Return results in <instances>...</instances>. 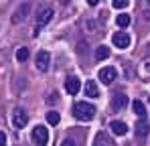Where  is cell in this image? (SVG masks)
Segmentation results:
<instances>
[{
    "instance_id": "6da1fadb",
    "label": "cell",
    "mask_w": 150,
    "mask_h": 146,
    "mask_svg": "<svg viewBox=\"0 0 150 146\" xmlns=\"http://www.w3.org/2000/svg\"><path fill=\"white\" fill-rule=\"evenodd\" d=\"M73 116L79 122H89L93 116H96V108L87 101H77L73 106Z\"/></svg>"
},
{
    "instance_id": "7a4b0ae2",
    "label": "cell",
    "mask_w": 150,
    "mask_h": 146,
    "mask_svg": "<svg viewBox=\"0 0 150 146\" xmlns=\"http://www.w3.org/2000/svg\"><path fill=\"white\" fill-rule=\"evenodd\" d=\"M33 142L37 146H45L49 142V130H47L45 126H37V128L33 130Z\"/></svg>"
},
{
    "instance_id": "3957f363",
    "label": "cell",
    "mask_w": 150,
    "mask_h": 146,
    "mask_svg": "<svg viewBox=\"0 0 150 146\" xmlns=\"http://www.w3.org/2000/svg\"><path fill=\"white\" fill-rule=\"evenodd\" d=\"M112 43H114L118 49H128V47H130V35L124 33V30H118V33H114Z\"/></svg>"
},
{
    "instance_id": "277c9868",
    "label": "cell",
    "mask_w": 150,
    "mask_h": 146,
    "mask_svg": "<svg viewBox=\"0 0 150 146\" xmlns=\"http://www.w3.org/2000/svg\"><path fill=\"white\" fill-rule=\"evenodd\" d=\"M116 75L118 71L114 69V67H101L100 73H98V77H100L101 83H105V85H110V83H114V79H116Z\"/></svg>"
},
{
    "instance_id": "5b68a950",
    "label": "cell",
    "mask_w": 150,
    "mask_h": 146,
    "mask_svg": "<svg viewBox=\"0 0 150 146\" xmlns=\"http://www.w3.org/2000/svg\"><path fill=\"white\" fill-rule=\"evenodd\" d=\"M79 89H81V81H79L77 77H67V79H65V91H67L69 96H77Z\"/></svg>"
},
{
    "instance_id": "8992f818",
    "label": "cell",
    "mask_w": 150,
    "mask_h": 146,
    "mask_svg": "<svg viewBox=\"0 0 150 146\" xmlns=\"http://www.w3.org/2000/svg\"><path fill=\"white\" fill-rule=\"evenodd\" d=\"M49 63H51V55L47 51H39L37 53V69L39 71H47L49 69Z\"/></svg>"
},
{
    "instance_id": "52a82bcc",
    "label": "cell",
    "mask_w": 150,
    "mask_h": 146,
    "mask_svg": "<svg viewBox=\"0 0 150 146\" xmlns=\"http://www.w3.org/2000/svg\"><path fill=\"white\" fill-rule=\"evenodd\" d=\"M12 124H14V128H25L26 126V112L25 110H21V108H16L14 112H12Z\"/></svg>"
},
{
    "instance_id": "ba28073f",
    "label": "cell",
    "mask_w": 150,
    "mask_h": 146,
    "mask_svg": "<svg viewBox=\"0 0 150 146\" xmlns=\"http://www.w3.org/2000/svg\"><path fill=\"white\" fill-rule=\"evenodd\" d=\"M53 14H55V10L51 8V6H45V8H41L39 10V14H37V24L41 26V24H47L53 18Z\"/></svg>"
},
{
    "instance_id": "9c48e42d",
    "label": "cell",
    "mask_w": 150,
    "mask_h": 146,
    "mask_svg": "<svg viewBox=\"0 0 150 146\" xmlns=\"http://www.w3.org/2000/svg\"><path fill=\"white\" fill-rule=\"evenodd\" d=\"M126 103H128V96H124V94H116V96L112 97L110 108H112V112H120Z\"/></svg>"
},
{
    "instance_id": "30bf717a",
    "label": "cell",
    "mask_w": 150,
    "mask_h": 146,
    "mask_svg": "<svg viewBox=\"0 0 150 146\" xmlns=\"http://www.w3.org/2000/svg\"><path fill=\"white\" fill-rule=\"evenodd\" d=\"M28 12H30V4H28V2H23V4L18 6V10L14 12V16H12V23H21V21H25Z\"/></svg>"
},
{
    "instance_id": "8fae6325",
    "label": "cell",
    "mask_w": 150,
    "mask_h": 146,
    "mask_svg": "<svg viewBox=\"0 0 150 146\" xmlns=\"http://www.w3.org/2000/svg\"><path fill=\"white\" fill-rule=\"evenodd\" d=\"M83 91H85V96H89V97H100L98 83H96L93 79H87V81H85V85H83Z\"/></svg>"
},
{
    "instance_id": "7c38bea8",
    "label": "cell",
    "mask_w": 150,
    "mask_h": 146,
    "mask_svg": "<svg viewBox=\"0 0 150 146\" xmlns=\"http://www.w3.org/2000/svg\"><path fill=\"white\" fill-rule=\"evenodd\" d=\"M110 128H112V132L116 134V136H124L126 132H128V126H126V122H120V120H114L110 124Z\"/></svg>"
},
{
    "instance_id": "4fadbf2b",
    "label": "cell",
    "mask_w": 150,
    "mask_h": 146,
    "mask_svg": "<svg viewBox=\"0 0 150 146\" xmlns=\"http://www.w3.org/2000/svg\"><path fill=\"white\" fill-rule=\"evenodd\" d=\"M132 110H134V114H136L140 120L146 118V108H144V103H142L140 99H134V101H132Z\"/></svg>"
},
{
    "instance_id": "5bb4252c",
    "label": "cell",
    "mask_w": 150,
    "mask_h": 146,
    "mask_svg": "<svg viewBox=\"0 0 150 146\" xmlns=\"http://www.w3.org/2000/svg\"><path fill=\"white\" fill-rule=\"evenodd\" d=\"M93 146H114V140H112V138H108L103 132H100V134L96 136V142H93Z\"/></svg>"
},
{
    "instance_id": "9a60e30c",
    "label": "cell",
    "mask_w": 150,
    "mask_h": 146,
    "mask_svg": "<svg viewBox=\"0 0 150 146\" xmlns=\"http://www.w3.org/2000/svg\"><path fill=\"white\" fill-rule=\"evenodd\" d=\"M140 75H142L144 81H148V79H150V59H146V61L140 63Z\"/></svg>"
},
{
    "instance_id": "2e32d148",
    "label": "cell",
    "mask_w": 150,
    "mask_h": 146,
    "mask_svg": "<svg viewBox=\"0 0 150 146\" xmlns=\"http://www.w3.org/2000/svg\"><path fill=\"white\" fill-rule=\"evenodd\" d=\"M148 124H146V120H140L138 122V124H136V134H138V136H142V138H144V136H146V134H148Z\"/></svg>"
},
{
    "instance_id": "e0dca14e",
    "label": "cell",
    "mask_w": 150,
    "mask_h": 146,
    "mask_svg": "<svg viewBox=\"0 0 150 146\" xmlns=\"http://www.w3.org/2000/svg\"><path fill=\"white\" fill-rule=\"evenodd\" d=\"M110 57V49L108 47H98L96 49V59L98 61H103V59H108Z\"/></svg>"
},
{
    "instance_id": "ac0fdd59",
    "label": "cell",
    "mask_w": 150,
    "mask_h": 146,
    "mask_svg": "<svg viewBox=\"0 0 150 146\" xmlns=\"http://www.w3.org/2000/svg\"><path fill=\"white\" fill-rule=\"evenodd\" d=\"M116 23H118V26H120V28H126V26L130 24V14H124V12H122V14H118Z\"/></svg>"
},
{
    "instance_id": "d6986e66",
    "label": "cell",
    "mask_w": 150,
    "mask_h": 146,
    "mask_svg": "<svg viewBox=\"0 0 150 146\" xmlns=\"http://www.w3.org/2000/svg\"><path fill=\"white\" fill-rule=\"evenodd\" d=\"M59 120H61L59 112H49V114H47V122H49L51 126H57V124H59Z\"/></svg>"
},
{
    "instance_id": "ffe728a7",
    "label": "cell",
    "mask_w": 150,
    "mask_h": 146,
    "mask_svg": "<svg viewBox=\"0 0 150 146\" xmlns=\"http://www.w3.org/2000/svg\"><path fill=\"white\" fill-rule=\"evenodd\" d=\"M16 59H18V61H26V59H28V49L21 47L18 51H16Z\"/></svg>"
},
{
    "instance_id": "44dd1931",
    "label": "cell",
    "mask_w": 150,
    "mask_h": 146,
    "mask_svg": "<svg viewBox=\"0 0 150 146\" xmlns=\"http://www.w3.org/2000/svg\"><path fill=\"white\" fill-rule=\"evenodd\" d=\"M128 4H130L128 0H114V2H112V6H114V8H118V10H124V8H128Z\"/></svg>"
},
{
    "instance_id": "7402d4cb",
    "label": "cell",
    "mask_w": 150,
    "mask_h": 146,
    "mask_svg": "<svg viewBox=\"0 0 150 146\" xmlns=\"http://www.w3.org/2000/svg\"><path fill=\"white\" fill-rule=\"evenodd\" d=\"M61 146H77V144H75V142L71 140V138H65V140L61 142Z\"/></svg>"
},
{
    "instance_id": "603a6c76",
    "label": "cell",
    "mask_w": 150,
    "mask_h": 146,
    "mask_svg": "<svg viewBox=\"0 0 150 146\" xmlns=\"http://www.w3.org/2000/svg\"><path fill=\"white\" fill-rule=\"evenodd\" d=\"M4 144H6V134L0 132V146H4Z\"/></svg>"
}]
</instances>
